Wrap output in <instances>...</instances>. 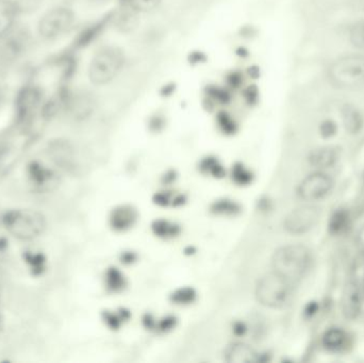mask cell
Listing matches in <instances>:
<instances>
[{
    "mask_svg": "<svg viewBox=\"0 0 364 363\" xmlns=\"http://www.w3.org/2000/svg\"><path fill=\"white\" fill-rule=\"evenodd\" d=\"M312 264V256L308 247L301 244H289L274 253L272 268L283 277L296 284L309 272Z\"/></svg>",
    "mask_w": 364,
    "mask_h": 363,
    "instance_id": "1",
    "label": "cell"
},
{
    "mask_svg": "<svg viewBox=\"0 0 364 363\" xmlns=\"http://www.w3.org/2000/svg\"><path fill=\"white\" fill-rule=\"evenodd\" d=\"M294 284L275 271L266 273L256 286L254 295L258 303L270 309H281L289 305L294 292Z\"/></svg>",
    "mask_w": 364,
    "mask_h": 363,
    "instance_id": "2",
    "label": "cell"
},
{
    "mask_svg": "<svg viewBox=\"0 0 364 363\" xmlns=\"http://www.w3.org/2000/svg\"><path fill=\"white\" fill-rule=\"evenodd\" d=\"M125 64V54L119 47H103L90 62L89 75L92 84L105 86L119 76Z\"/></svg>",
    "mask_w": 364,
    "mask_h": 363,
    "instance_id": "3",
    "label": "cell"
},
{
    "mask_svg": "<svg viewBox=\"0 0 364 363\" xmlns=\"http://www.w3.org/2000/svg\"><path fill=\"white\" fill-rule=\"evenodd\" d=\"M3 223L10 233L21 240H32L46 229V219L35 210H11L6 213Z\"/></svg>",
    "mask_w": 364,
    "mask_h": 363,
    "instance_id": "4",
    "label": "cell"
},
{
    "mask_svg": "<svg viewBox=\"0 0 364 363\" xmlns=\"http://www.w3.org/2000/svg\"><path fill=\"white\" fill-rule=\"evenodd\" d=\"M330 77L336 86L341 88L364 84V56L350 55L338 59L330 66Z\"/></svg>",
    "mask_w": 364,
    "mask_h": 363,
    "instance_id": "5",
    "label": "cell"
},
{
    "mask_svg": "<svg viewBox=\"0 0 364 363\" xmlns=\"http://www.w3.org/2000/svg\"><path fill=\"white\" fill-rule=\"evenodd\" d=\"M75 23V15L65 7H57L43 15L39 23V32L47 40L63 37Z\"/></svg>",
    "mask_w": 364,
    "mask_h": 363,
    "instance_id": "6",
    "label": "cell"
},
{
    "mask_svg": "<svg viewBox=\"0 0 364 363\" xmlns=\"http://www.w3.org/2000/svg\"><path fill=\"white\" fill-rule=\"evenodd\" d=\"M322 217V210L318 206H299L285 217L283 228L291 235H301L312 230Z\"/></svg>",
    "mask_w": 364,
    "mask_h": 363,
    "instance_id": "7",
    "label": "cell"
},
{
    "mask_svg": "<svg viewBox=\"0 0 364 363\" xmlns=\"http://www.w3.org/2000/svg\"><path fill=\"white\" fill-rule=\"evenodd\" d=\"M332 188L334 182L332 178L326 173L316 170L301 180L297 188V195L307 203H313L326 197Z\"/></svg>",
    "mask_w": 364,
    "mask_h": 363,
    "instance_id": "8",
    "label": "cell"
},
{
    "mask_svg": "<svg viewBox=\"0 0 364 363\" xmlns=\"http://www.w3.org/2000/svg\"><path fill=\"white\" fill-rule=\"evenodd\" d=\"M42 100V93L37 86L23 88L17 98V112L19 121H25L30 119L40 108Z\"/></svg>",
    "mask_w": 364,
    "mask_h": 363,
    "instance_id": "9",
    "label": "cell"
},
{
    "mask_svg": "<svg viewBox=\"0 0 364 363\" xmlns=\"http://www.w3.org/2000/svg\"><path fill=\"white\" fill-rule=\"evenodd\" d=\"M341 311L347 320H355L359 317L362 309V293L359 284L350 282L344 288L341 296Z\"/></svg>",
    "mask_w": 364,
    "mask_h": 363,
    "instance_id": "10",
    "label": "cell"
},
{
    "mask_svg": "<svg viewBox=\"0 0 364 363\" xmlns=\"http://www.w3.org/2000/svg\"><path fill=\"white\" fill-rule=\"evenodd\" d=\"M225 360L230 363H252L259 360L258 353L245 343H234L225 351Z\"/></svg>",
    "mask_w": 364,
    "mask_h": 363,
    "instance_id": "11",
    "label": "cell"
},
{
    "mask_svg": "<svg viewBox=\"0 0 364 363\" xmlns=\"http://www.w3.org/2000/svg\"><path fill=\"white\" fill-rule=\"evenodd\" d=\"M19 8L12 0H0V39L9 35L14 26Z\"/></svg>",
    "mask_w": 364,
    "mask_h": 363,
    "instance_id": "12",
    "label": "cell"
},
{
    "mask_svg": "<svg viewBox=\"0 0 364 363\" xmlns=\"http://www.w3.org/2000/svg\"><path fill=\"white\" fill-rule=\"evenodd\" d=\"M338 160V149L334 147H320L314 149L309 156V164L318 170L332 168Z\"/></svg>",
    "mask_w": 364,
    "mask_h": 363,
    "instance_id": "13",
    "label": "cell"
},
{
    "mask_svg": "<svg viewBox=\"0 0 364 363\" xmlns=\"http://www.w3.org/2000/svg\"><path fill=\"white\" fill-rule=\"evenodd\" d=\"M342 121L345 130L350 135L359 133L363 126V117L357 107L346 104L342 107Z\"/></svg>",
    "mask_w": 364,
    "mask_h": 363,
    "instance_id": "14",
    "label": "cell"
},
{
    "mask_svg": "<svg viewBox=\"0 0 364 363\" xmlns=\"http://www.w3.org/2000/svg\"><path fill=\"white\" fill-rule=\"evenodd\" d=\"M136 219V213L132 208L119 207L113 211L111 224L117 230H126L132 226Z\"/></svg>",
    "mask_w": 364,
    "mask_h": 363,
    "instance_id": "15",
    "label": "cell"
},
{
    "mask_svg": "<svg viewBox=\"0 0 364 363\" xmlns=\"http://www.w3.org/2000/svg\"><path fill=\"white\" fill-rule=\"evenodd\" d=\"M348 335L343 329L330 328L323 335L322 342L325 349L336 352L345 347Z\"/></svg>",
    "mask_w": 364,
    "mask_h": 363,
    "instance_id": "16",
    "label": "cell"
},
{
    "mask_svg": "<svg viewBox=\"0 0 364 363\" xmlns=\"http://www.w3.org/2000/svg\"><path fill=\"white\" fill-rule=\"evenodd\" d=\"M28 173L29 177L38 186H43L47 182H52V178H54L52 170L44 168L42 164H39L37 161L31 162L30 166H28Z\"/></svg>",
    "mask_w": 364,
    "mask_h": 363,
    "instance_id": "17",
    "label": "cell"
},
{
    "mask_svg": "<svg viewBox=\"0 0 364 363\" xmlns=\"http://www.w3.org/2000/svg\"><path fill=\"white\" fill-rule=\"evenodd\" d=\"M160 0H121V3L127 10L132 12H148L154 9Z\"/></svg>",
    "mask_w": 364,
    "mask_h": 363,
    "instance_id": "18",
    "label": "cell"
},
{
    "mask_svg": "<svg viewBox=\"0 0 364 363\" xmlns=\"http://www.w3.org/2000/svg\"><path fill=\"white\" fill-rule=\"evenodd\" d=\"M154 233L158 237H173L178 235L179 228L176 226L175 224L170 223L168 221H156L152 225Z\"/></svg>",
    "mask_w": 364,
    "mask_h": 363,
    "instance_id": "19",
    "label": "cell"
},
{
    "mask_svg": "<svg viewBox=\"0 0 364 363\" xmlns=\"http://www.w3.org/2000/svg\"><path fill=\"white\" fill-rule=\"evenodd\" d=\"M207 97L214 103L225 105L230 101V93L225 88L219 86H208L207 89Z\"/></svg>",
    "mask_w": 364,
    "mask_h": 363,
    "instance_id": "20",
    "label": "cell"
},
{
    "mask_svg": "<svg viewBox=\"0 0 364 363\" xmlns=\"http://www.w3.org/2000/svg\"><path fill=\"white\" fill-rule=\"evenodd\" d=\"M217 126L220 127L221 130L226 135H232L236 133V123L232 115H228L227 112L221 111L216 117Z\"/></svg>",
    "mask_w": 364,
    "mask_h": 363,
    "instance_id": "21",
    "label": "cell"
},
{
    "mask_svg": "<svg viewBox=\"0 0 364 363\" xmlns=\"http://www.w3.org/2000/svg\"><path fill=\"white\" fill-rule=\"evenodd\" d=\"M350 41L357 48L364 49V21H358L352 26Z\"/></svg>",
    "mask_w": 364,
    "mask_h": 363,
    "instance_id": "22",
    "label": "cell"
},
{
    "mask_svg": "<svg viewBox=\"0 0 364 363\" xmlns=\"http://www.w3.org/2000/svg\"><path fill=\"white\" fill-rule=\"evenodd\" d=\"M212 211L219 215H234L240 211L238 204L234 203L232 200H219L212 206Z\"/></svg>",
    "mask_w": 364,
    "mask_h": 363,
    "instance_id": "23",
    "label": "cell"
},
{
    "mask_svg": "<svg viewBox=\"0 0 364 363\" xmlns=\"http://www.w3.org/2000/svg\"><path fill=\"white\" fill-rule=\"evenodd\" d=\"M105 279H107L108 288L112 291H119L124 288V277L117 268H111V270L108 271Z\"/></svg>",
    "mask_w": 364,
    "mask_h": 363,
    "instance_id": "24",
    "label": "cell"
},
{
    "mask_svg": "<svg viewBox=\"0 0 364 363\" xmlns=\"http://www.w3.org/2000/svg\"><path fill=\"white\" fill-rule=\"evenodd\" d=\"M195 297H196V293L193 289L183 288V289L174 292L173 295H172V300L174 303L179 304V305H188V304L193 303Z\"/></svg>",
    "mask_w": 364,
    "mask_h": 363,
    "instance_id": "25",
    "label": "cell"
},
{
    "mask_svg": "<svg viewBox=\"0 0 364 363\" xmlns=\"http://www.w3.org/2000/svg\"><path fill=\"white\" fill-rule=\"evenodd\" d=\"M23 258L32 268L33 274H41L44 271L45 258L42 254H32V253L27 252L23 255Z\"/></svg>",
    "mask_w": 364,
    "mask_h": 363,
    "instance_id": "26",
    "label": "cell"
},
{
    "mask_svg": "<svg viewBox=\"0 0 364 363\" xmlns=\"http://www.w3.org/2000/svg\"><path fill=\"white\" fill-rule=\"evenodd\" d=\"M201 170L207 174L212 175L214 177H222L224 175V168H222L219 161L214 158H207L201 162Z\"/></svg>",
    "mask_w": 364,
    "mask_h": 363,
    "instance_id": "27",
    "label": "cell"
},
{
    "mask_svg": "<svg viewBox=\"0 0 364 363\" xmlns=\"http://www.w3.org/2000/svg\"><path fill=\"white\" fill-rule=\"evenodd\" d=\"M232 179L241 186L248 184L252 182V175L242 164H236L232 170Z\"/></svg>",
    "mask_w": 364,
    "mask_h": 363,
    "instance_id": "28",
    "label": "cell"
},
{
    "mask_svg": "<svg viewBox=\"0 0 364 363\" xmlns=\"http://www.w3.org/2000/svg\"><path fill=\"white\" fill-rule=\"evenodd\" d=\"M336 130H338V126L332 119H327V121H323L320 126L321 135L325 139H330V137L336 135Z\"/></svg>",
    "mask_w": 364,
    "mask_h": 363,
    "instance_id": "29",
    "label": "cell"
},
{
    "mask_svg": "<svg viewBox=\"0 0 364 363\" xmlns=\"http://www.w3.org/2000/svg\"><path fill=\"white\" fill-rule=\"evenodd\" d=\"M242 75L240 72H230L227 77L229 88H240L241 84H242Z\"/></svg>",
    "mask_w": 364,
    "mask_h": 363,
    "instance_id": "30",
    "label": "cell"
},
{
    "mask_svg": "<svg viewBox=\"0 0 364 363\" xmlns=\"http://www.w3.org/2000/svg\"><path fill=\"white\" fill-rule=\"evenodd\" d=\"M258 90L254 88V86H248L247 89L244 92V97H245L246 101L248 104H254L258 99Z\"/></svg>",
    "mask_w": 364,
    "mask_h": 363,
    "instance_id": "31",
    "label": "cell"
},
{
    "mask_svg": "<svg viewBox=\"0 0 364 363\" xmlns=\"http://www.w3.org/2000/svg\"><path fill=\"white\" fill-rule=\"evenodd\" d=\"M344 222H345V217H344L343 213L338 212V213L334 215V219H332L330 228L334 231H338L344 226Z\"/></svg>",
    "mask_w": 364,
    "mask_h": 363,
    "instance_id": "32",
    "label": "cell"
},
{
    "mask_svg": "<svg viewBox=\"0 0 364 363\" xmlns=\"http://www.w3.org/2000/svg\"><path fill=\"white\" fill-rule=\"evenodd\" d=\"M205 61V56L203 52H192L191 56H190V62L192 64H201Z\"/></svg>",
    "mask_w": 364,
    "mask_h": 363,
    "instance_id": "33",
    "label": "cell"
},
{
    "mask_svg": "<svg viewBox=\"0 0 364 363\" xmlns=\"http://www.w3.org/2000/svg\"><path fill=\"white\" fill-rule=\"evenodd\" d=\"M363 3H364V1H363Z\"/></svg>",
    "mask_w": 364,
    "mask_h": 363,
    "instance_id": "34",
    "label": "cell"
}]
</instances>
